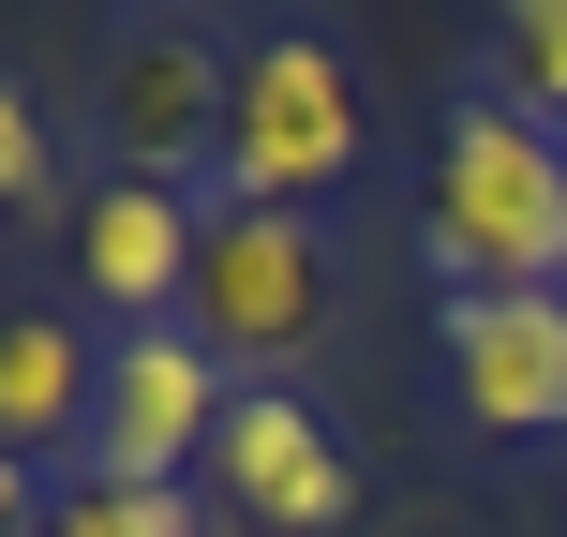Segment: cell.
Wrapping results in <instances>:
<instances>
[{
  "label": "cell",
  "instance_id": "cell-8",
  "mask_svg": "<svg viewBox=\"0 0 567 537\" xmlns=\"http://www.w3.org/2000/svg\"><path fill=\"white\" fill-rule=\"evenodd\" d=\"M195 239H209V195L105 165V195L75 209V283L120 313V329H179V313H195Z\"/></svg>",
  "mask_w": 567,
  "mask_h": 537
},
{
  "label": "cell",
  "instance_id": "cell-4",
  "mask_svg": "<svg viewBox=\"0 0 567 537\" xmlns=\"http://www.w3.org/2000/svg\"><path fill=\"white\" fill-rule=\"evenodd\" d=\"M225 120H239L225 30H195V16L105 30V60H90V135L120 149V179H179V195H195V165H225Z\"/></svg>",
  "mask_w": 567,
  "mask_h": 537
},
{
  "label": "cell",
  "instance_id": "cell-13",
  "mask_svg": "<svg viewBox=\"0 0 567 537\" xmlns=\"http://www.w3.org/2000/svg\"><path fill=\"white\" fill-rule=\"evenodd\" d=\"M45 508H60V493H45V478H30V463H16V448H0V537H45Z\"/></svg>",
  "mask_w": 567,
  "mask_h": 537
},
{
  "label": "cell",
  "instance_id": "cell-7",
  "mask_svg": "<svg viewBox=\"0 0 567 537\" xmlns=\"http://www.w3.org/2000/svg\"><path fill=\"white\" fill-rule=\"evenodd\" d=\"M209 463H225V508L255 537H343V508H359V463H343V433L299 389H239Z\"/></svg>",
  "mask_w": 567,
  "mask_h": 537
},
{
  "label": "cell",
  "instance_id": "cell-1",
  "mask_svg": "<svg viewBox=\"0 0 567 537\" xmlns=\"http://www.w3.org/2000/svg\"><path fill=\"white\" fill-rule=\"evenodd\" d=\"M433 269L449 283H567V135L508 90H449L433 120Z\"/></svg>",
  "mask_w": 567,
  "mask_h": 537
},
{
  "label": "cell",
  "instance_id": "cell-2",
  "mask_svg": "<svg viewBox=\"0 0 567 537\" xmlns=\"http://www.w3.org/2000/svg\"><path fill=\"white\" fill-rule=\"evenodd\" d=\"M373 105H359V60L329 30H255L239 45V120H225V165L209 195L225 209H313L329 179H359Z\"/></svg>",
  "mask_w": 567,
  "mask_h": 537
},
{
  "label": "cell",
  "instance_id": "cell-6",
  "mask_svg": "<svg viewBox=\"0 0 567 537\" xmlns=\"http://www.w3.org/2000/svg\"><path fill=\"white\" fill-rule=\"evenodd\" d=\"M225 359H209L195 329H120L105 343V403H90V478L120 493H179V463H209V433H225Z\"/></svg>",
  "mask_w": 567,
  "mask_h": 537
},
{
  "label": "cell",
  "instance_id": "cell-5",
  "mask_svg": "<svg viewBox=\"0 0 567 537\" xmlns=\"http://www.w3.org/2000/svg\"><path fill=\"white\" fill-rule=\"evenodd\" d=\"M433 359H449L463 433H508V448L567 433V283H449Z\"/></svg>",
  "mask_w": 567,
  "mask_h": 537
},
{
  "label": "cell",
  "instance_id": "cell-12",
  "mask_svg": "<svg viewBox=\"0 0 567 537\" xmlns=\"http://www.w3.org/2000/svg\"><path fill=\"white\" fill-rule=\"evenodd\" d=\"M45 195H60V149H45V120H30V90L0 75V225H30Z\"/></svg>",
  "mask_w": 567,
  "mask_h": 537
},
{
  "label": "cell",
  "instance_id": "cell-11",
  "mask_svg": "<svg viewBox=\"0 0 567 537\" xmlns=\"http://www.w3.org/2000/svg\"><path fill=\"white\" fill-rule=\"evenodd\" d=\"M45 537H209V508L195 493H120V478H75L45 508Z\"/></svg>",
  "mask_w": 567,
  "mask_h": 537
},
{
  "label": "cell",
  "instance_id": "cell-10",
  "mask_svg": "<svg viewBox=\"0 0 567 537\" xmlns=\"http://www.w3.org/2000/svg\"><path fill=\"white\" fill-rule=\"evenodd\" d=\"M493 60H508V105L567 135V0H493Z\"/></svg>",
  "mask_w": 567,
  "mask_h": 537
},
{
  "label": "cell",
  "instance_id": "cell-9",
  "mask_svg": "<svg viewBox=\"0 0 567 537\" xmlns=\"http://www.w3.org/2000/svg\"><path fill=\"white\" fill-rule=\"evenodd\" d=\"M90 403H105V343L75 313H0V448L45 463V448H90Z\"/></svg>",
  "mask_w": 567,
  "mask_h": 537
},
{
  "label": "cell",
  "instance_id": "cell-3",
  "mask_svg": "<svg viewBox=\"0 0 567 537\" xmlns=\"http://www.w3.org/2000/svg\"><path fill=\"white\" fill-rule=\"evenodd\" d=\"M329 313H343V255L313 239V209H225V195H209L195 313H179L209 359H225V373H255V389H284V373L329 343Z\"/></svg>",
  "mask_w": 567,
  "mask_h": 537
}]
</instances>
